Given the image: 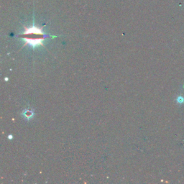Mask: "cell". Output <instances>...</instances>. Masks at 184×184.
Segmentation results:
<instances>
[{
	"label": "cell",
	"mask_w": 184,
	"mask_h": 184,
	"mask_svg": "<svg viewBox=\"0 0 184 184\" xmlns=\"http://www.w3.org/2000/svg\"><path fill=\"white\" fill-rule=\"evenodd\" d=\"M22 36L26 43L25 45L28 44L33 48L38 45H43V41L45 38L42 28L36 27L35 25L31 27H25V32Z\"/></svg>",
	"instance_id": "6da1fadb"
},
{
	"label": "cell",
	"mask_w": 184,
	"mask_h": 184,
	"mask_svg": "<svg viewBox=\"0 0 184 184\" xmlns=\"http://www.w3.org/2000/svg\"><path fill=\"white\" fill-rule=\"evenodd\" d=\"M23 116L25 119H30L33 117V113L30 110H25L23 113Z\"/></svg>",
	"instance_id": "7a4b0ae2"
}]
</instances>
